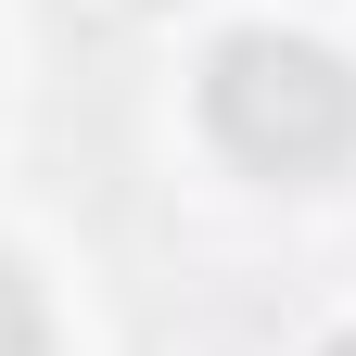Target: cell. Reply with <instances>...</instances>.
Masks as SVG:
<instances>
[{
    "instance_id": "1",
    "label": "cell",
    "mask_w": 356,
    "mask_h": 356,
    "mask_svg": "<svg viewBox=\"0 0 356 356\" xmlns=\"http://www.w3.org/2000/svg\"><path fill=\"white\" fill-rule=\"evenodd\" d=\"M204 127H216V153L254 165V178H331L356 153V64L318 51V38H280V26H242V38H216V64H204Z\"/></svg>"
},
{
    "instance_id": "2",
    "label": "cell",
    "mask_w": 356,
    "mask_h": 356,
    "mask_svg": "<svg viewBox=\"0 0 356 356\" xmlns=\"http://www.w3.org/2000/svg\"><path fill=\"white\" fill-rule=\"evenodd\" d=\"M0 356H51V331H38V293H26V267L0 254Z\"/></svg>"
},
{
    "instance_id": "3",
    "label": "cell",
    "mask_w": 356,
    "mask_h": 356,
    "mask_svg": "<svg viewBox=\"0 0 356 356\" xmlns=\"http://www.w3.org/2000/svg\"><path fill=\"white\" fill-rule=\"evenodd\" d=\"M318 356H356V331H343V343H318Z\"/></svg>"
}]
</instances>
